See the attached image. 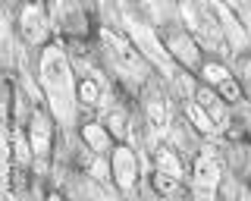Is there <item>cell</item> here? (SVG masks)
Here are the masks:
<instances>
[{
	"label": "cell",
	"instance_id": "obj_1",
	"mask_svg": "<svg viewBox=\"0 0 251 201\" xmlns=\"http://www.w3.org/2000/svg\"><path fill=\"white\" fill-rule=\"evenodd\" d=\"M41 85L47 91V100H50V110L57 120H69L73 117V104H75V85L73 75H69V63L63 57V50L57 44H47L41 50Z\"/></svg>",
	"mask_w": 251,
	"mask_h": 201
},
{
	"label": "cell",
	"instance_id": "obj_4",
	"mask_svg": "<svg viewBox=\"0 0 251 201\" xmlns=\"http://www.w3.org/2000/svg\"><path fill=\"white\" fill-rule=\"evenodd\" d=\"M167 50H170V57L176 60L179 66H185V69H201V53L198 48H195V41L188 38L182 28H173V32H167Z\"/></svg>",
	"mask_w": 251,
	"mask_h": 201
},
{
	"label": "cell",
	"instance_id": "obj_3",
	"mask_svg": "<svg viewBox=\"0 0 251 201\" xmlns=\"http://www.w3.org/2000/svg\"><path fill=\"white\" fill-rule=\"evenodd\" d=\"M100 44L107 48V57L116 63V69L132 73V75H138L141 69H145V63H141V57H138V50L132 48V44L126 41L123 35H116L113 28H100Z\"/></svg>",
	"mask_w": 251,
	"mask_h": 201
},
{
	"label": "cell",
	"instance_id": "obj_23",
	"mask_svg": "<svg viewBox=\"0 0 251 201\" xmlns=\"http://www.w3.org/2000/svg\"><path fill=\"white\" fill-rule=\"evenodd\" d=\"M31 3H35V0H31Z\"/></svg>",
	"mask_w": 251,
	"mask_h": 201
},
{
	"label": "cell",
	"instance_id": "obj_9",
	"mask_svg": "<svg viewBox=\"0 0 251 201\" xmlns=\"http://www.w3.org/2000/svg\"><path fill=\"white\" fill-rule=\"evenodd\" d=\"M28 142L31 148H35V157H47V151H50V126H47V117L41 110L31 113V126H28Z\"/></svg>",
	"mask_w": 251,
	"mask_h": 201
},
{
	"label": "cell",
	"instance_id": "obj_15",
	"mask_svg": "<svg viewBox=\"0 0 251 201\" xmlns=\"http://www.w3.org/2000/svg\"><path fill=\"white\" fill-rule=\"evenodd\" d=\"M154 164H157V170H167V173L182 179V164H179V157L167 148V145H160V148L154 151Z\"/></svg>",
	"mask_w": 251,
	"mask_h": 201
},
{
	"label": "cell",
	"instance_id": "obj_20",
	"mask_svg": "<svg viewBox=\"0 0 251 201\" xmlns=\"http://www.w3.org/2000/svg\"><path fill=\"white\" fill-rule=\"evenodd\" d=\"M201 75H204L210 85H220L223 79H229V69L220 66V63H201Z\"/></svg>",
	"mask_w": 251,
	"mask_h": 201
},
{
	"label": "cell",
	"instance_id": "obj_2",
	"mask_svg": "<svg viewBox=\"0 0 251 201\" xmlns=\"http://www.w3.org/2000/svg\"><path fill=\"white\" fill-rule=\"evenodd\" d=\"M123 13V25L129 28V35L135 38V44L141 48V53H145L151 63H157L160 69H170V73H176V60L170 57V50H167V44H160L157 41V35L151 32V28L141 22L135 13H129V10H120Z\"/></svg>",
	"mask_w": 251,
	"mask_h": 201
},
{
	"label": "cell",
	"instance_id": "obj_17",
	"mask_svg": "<svg viewBox=\"0 0 251 201\" xmlns=\"http://www.w3.org/2000/svg\"><path fill=\"white\" fill-rule=\"evenodd\" d=\"M78 100H82L85 107H98L100 104V85L94 79H82L78 82Z\"/></svg>",
	"mask_w": 251,
	"mask_h": 201
},
{
	"label": "cell",
	"instance_id": "obj_6",
	"mask_svg": "<svg viewBox=\"0 0 251 201\" xmlns=\"http://www.w3.org/2000/svg\"><path fill=\"white\" fill-rule=\"evenodd\" d=\"M110 167H113V182L120 185L123 192H129L138 179V160H135V151L120 145L113 148V157H110Z\"/></svg>",
	"mask_w": 251,
	"mask_h": 201
},
{
	"label": "cell",
	"instance_id": "obj_5",
	"mask_svg": "<svg viewBox=\"0 0 251 201\" xmlns=\"http://www.w3.org/2000/svg\"><path fill=\"white\" fill-rule=\"evenodd\" d=\"M217 182H220V160L210 151H204L195 164V195L201 198H214L217 195Z\"/></svg>",
	"mask_w": 251,
	"mask_h": 201
},
{
	"label": "cell",
	"instance_id": "obj_13",
	"mask_svg": "<svg viewBox=\"0 0 251 201\" xmlns=\"http://www.w3.org/2000/svg\"><path fill=\"white\" fill-rule=\"evenodd\" d=\"M185 113H188V120H192V126H195V129H198V132H201V135H214V132H217V129H220V126H217V123H214V117H210V113H207V110H204V107L198 104V100H192V104H188V107H185Z\"/></svg>",
	"mask_w": 251,
	"mask_h": 201
},
{
	"label": "cell",
	"instance_id": "obj_8",
	"mask_svg": "<svg viewBox=\"0 0 251 201\" xmlns=\"http://www.w3.org/2000/svg\"><path fill=\"white\" fill-rule=\"evenodd\" d=\"M204 6L210 10V16H214V19L220 22V28H223V32L229 35L235 44H242V41H245V25H242V19L235 16V10H232V6H226L223 0H207Z\"/></svg>",
	"mask_w": 251,
	"mask_h": 201
},
{
	"label": "cell",
	"instance_id": "obj_18",
	"mask_svg": "<svg viewBox=\"0 0 251 201\" xmlns=\"http://www.w3.org/2000/svg\"><path fill=\"white\" fill-rule=\"evenodd\" d=\"M104 126L113 132V138H126V135H129V120H126L123 110H110L107 120H104Z\"/></svg>",
	"mask_w": 251,
	"mask_h": 201
},
{
	"label": "cell",
	"instance_id": "obj_12",
	"mask_svg": "<svg viewBox=\"0 0 251 201\" xmlns=\"http://www.w3.org/2000/svg\"><path fill=\"white\" fill-rule=\"evenodd\" d=\"M195 100H198V104L204 107V110H207L210 117H214V123H217V126L223 123V117H226V107H223V98H220L214 88H198V95H195Z\"/></svg>",
	"mask_w": 251,
	"mask_h": 201
},
{
	"label": "cell",
	"instance_id": "obj_7",
	"mask_svg": "<svg viewBox=\"0 0 251 201\" xmlns=\"http://www.w3.org/2000/svg\"><path fill=\"white\" fill-rule=\"evenodd\" d=\"M19 28H22V38H25L28 44H41L47 38V28H50V25H47L41 6H38V3H25L22 13H19Z\"/></svg>",
	"mask_w": 251,
	"mask_h": 201
},
{
	"label": "cell",
	"instance_id": "obj_16",
	"mask_svg": "<svg viewBox=\"0 0 251 201\" xmlns=\"http://www.w3.org/2000/svg\"><path fill=\"white\" fill-rule=\"evenodd\" d=\"M151 182H154V189L160 192V195H176V192H179V176L167 173V170H154Z\"/></svg>",
	"mask_w": 251,
	"mask_h": 201
},
{
	"label": "cell",
	"instance_id": "obj_14",
	"mask_svg": "<svg viewBox=\"0 0 251 201\" xmlns=\"http://www.w3.org/2000/svg\"><path fill=\"white\" fill-rule=\"evenodd\" d=\"M10 151H13V157H16V164H19V167H28L31 164V154H35L31 142H25V135H22L19 129H13V132H10Z\"/></svg>",
	"mask_w": 251,
	"mask_h": 201
},
{
	"label": "cell",
	"instance_id": "obj_21",
	"mask_svg": "<svg viewBox=\"0 0 251 201\" xmlns=\"http://www.w3.org/2000/svg\"><path fill=\"white\" fill-rule=\"evenodd\" d=\"M88 173H91V179H113V167H107V160H104V154H98V157L91 160V167H88Z\"/></svg>",
	"mask_w": 251,
	"mask_h": 201
},
{
	"label": "cell",
	"instance_id": "obj_22",
	"mask_svg": "<svg viewBox=\"0 0 251 201\" xmlns=\"http://www.w3.org/2000/svg\"><path fill=\"white\" fill-rule=\"evenodd\" d=\"M223 3H226V6H232V10H239V6H242L239 0H223Z\"/></svg>",
	"mask_w": 251,
	"mask_h": 201
},
{
	"label": "cell",
	"instance_id": "obj_19",
	"mask_svg": "<svg viewBox=\"0 0 251 201\" xmlns=\"http://www.w3.org/2000/svg\"><path fill=\"white\" fill-rule=\"evenodd\" d=\"M214 88H217V95L223 98L226 104H239V100H242V88H239V82H235L232 75H229V79H223L220 85H214Z\"/></svg>",
	"mask_w": 251,
	"mask_h": 201
},
{
	"label": "cell",
	"instance_id": "obj_11",
	"mask_svg": "<svg viewBox=\"0 0 251 201\" xmlns=\"http://www.w3.org/2000/svg\"><path fill=\"white\" fill-rule=\"evenodd\" d=\"M145 113H148V123H151V129H163V126H167V100H163L160 91H148Z\"/></svg>",
	"mask_w": 251,
	"mask_h": 201
},
{
	"label": "cell",
	"instance_id": "obj_10",
	"mask_svg": "<svg viewBox=\"0 0 251 201\" xmlns=\"http://www.w3.org/2000/svg\"><path fill=\"white\" fill-rule=\"evenodd\" d=\"M82 142L88 145L94 154H107L110 145H113V132H110L104 123H85L82 126Z\"/></svg>",
	"mask_w": 251,
	"mask_h": 201
}]
</instances>
